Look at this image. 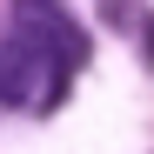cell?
<instances>
[{
  "label": "cell",
  "instance_id": "6da1fadb",
  "mask_svg": "<svg viewBox=\"0 0 154 154\" xmlns=\"http://www.w3.org/2000/svg\"><path fill=\"white\" fill-rule=\"evenodd\" d=\"M40 54H34V47L27 40H0V107H34V87H40Z\"/></svg>",
  "mask_w": 154,
  "mask_h": 154
},
{
  "label": "cell",
  "instance_id": "7a4b0ae2",
  "mask_svg": "<svg viewBox=\"0 0 154 154\" xmlns=\"http://www.w3.org/2000/svg\"><path fill=\"white\" fill-rule=\"evenodd\" d=\"M141 40H147V67H154V14H141Z\"/></svg>",
  "mask_w": 154,
  "mask_h": 154
}]
</instances>
